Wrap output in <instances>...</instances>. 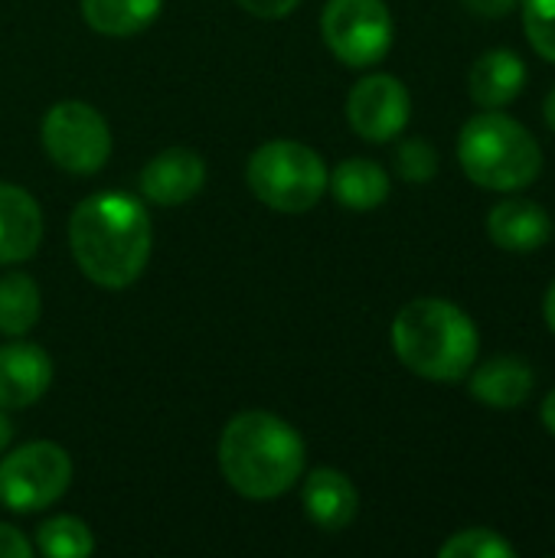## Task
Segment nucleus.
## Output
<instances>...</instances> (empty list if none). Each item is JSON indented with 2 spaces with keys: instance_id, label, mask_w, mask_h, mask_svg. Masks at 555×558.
<instances>
[{
  "instance_id": "obj_1",
  "label": "nucleus",
  "mask_w": 555,
  "mask_h": 558,
  "mask_svg": "<svg viewBox=\"0 0 555 558\" xmlns=\"http://www.w3.org/2000/svg\"><path fill=\"white\" fill-rule=\"evenodd\" d=\"M154 245V226L141 199L105 190L85 196L69 219V248L82 275L108 291L134 284Z\"/></svg>"
},
{
  "instance_id": "obj_2",
  "label": "nucleus",
  "mask_w": 555,
  "mask_h": 558,
  "mask_svg": "<svg viewBox=\"0 0 555 558\" xmlns=\"http://www.w3.org/2000/svg\"><path fill=\"white\" fill-rule=\"evenodd\" d=\"M301 435L272 412L229 418L219 438V468L229 487L249 500H275L304 474Z\"/></svg>"
},
{
  "instance_id": "obj_3",
  "label": "nucleus",
  "mask_w": 555,
  "mask_h": 558,
  "mask_svg": "<svg viewBox=\"0 0 555 558\" xmlns=\"http://www.w3.org/2000/svg\"><path fill=\"white\" fill-rule=\"evenodd\" d=\"M399 363L429 383H461L481 353L474 320L445 298H415L393 320Z\"/></svg>"
},
{
  "instance_id": "obj_4",
  "label": "nucleus",
  "mask_w": 555,
  "mask_h": 558,
  "mask_svg": "<svg viewBox=\"0 0 555 558\" xmlns=\"http://www.w3.org/2000/svg\"><path fill=\"white\" fill-rule=\"evenodd\" d=\"M458 163L471 183L494 193H517L540 180L543 147L517 118L484 108L458 134Z\"/></svg>"
},
{
  "instance_id": "obj_5",
  "label": "nucleus",
  "mask_w": 555,
  "mask_h": 558,
  "mask_svg": "<svg viewBox=\"0 0 555 558\" xmlns=\"http://www.w3.org/2000/svg\"><path fill=\"white\" fill-rule=\"evenodd\" d=\"M327 163L314 147L285 137L255 147L245 167L252 196L268 209L288 216L314 209L327 193Z\"/></svg>"
},
{
  "instance_id": "obj_6",
  "label": "nucleus",
  "mask_w": 555,
  "mask_h": 558,
  "mask_svg": "<svg viewBox=\"0 0 555 558\" xmlns=\"http://www.w3.org/2000/svg\"><path fill=\"white\" fill-rule=\"evenodd\" d=\"M72 484V458L56 441H29L0 461V504L13 513H39Z\"/></svg>"
},
{
  "instance_id": "obj_7",
  "label": "nucleus",
  "mask_w": 555,
  "mask_h": 558,
  "mask_svg": "<svg viewBox=\"0 0 555 558\" xmlns=\"http://www.w3.org/2000/svg\"><path fill=\"white\" fill-rule=\"evenodd\" d=\"M43 147L65 173L92 177L111 157V128L98 108L85 101H59L43 118Z\"/></svg>"
},
{
  "instance_id": "obj_8",
  "label": "nucleus",
  "mask_w": 555,
  "mask_h": 558,
  "mask_svg": "<svg viewBox=\"0 0 555 558\" xmlns=\"http://www.w3.org/2000/svg\"><path fill=\"white\" fill-rule=\"evenodd\" d=\"M327 49L350 69H366L393 49V13L383 0H327L321 13Z\"/></svg>"
},
{
  "instance_id": "obj_9",
  "label": "nucleus",
  "mask_w": 555,
  "mask_h": 558,
  "mask_svg": "<svg viewBox=\"0 0 555 558\" xmlns=\"http://www.w3.org/2000/svg\"><path fill=\"white\" fill-rule=\"evenodd\" d=\"M409 118H412L409 88L402 85V78L389 72H373L360 78L347 95V121L370 144L396 141L406 131Z\"/></svg>"
},
{
  "instance_id": "obj_10",
  "label": "nucleus",
  "mask_w": 555,
  "mask_h": 558,
  "mask_svg": "<svg viewBox=\"0 0 555 558\" xmlns=\"http://www.w3.org/2000/svg\"><path fill=\"white\" fill-rule=\"evenodd\" d=\"M206 186V160L190 147H167L141 170V193L154 206H183Z\"/></svg>"
},
{
  "instance_id": "obj_11",
  "label": "nucleus",
  "mask_w": 555,
  "mask_h": 558,
  "mask_svg": "<svg viewBox=\"0 0 555 558\" xmlns=\"http://www.w3.org/2000/svg\"><path fill=\"white\" fill-rule=\"evenodd\" d=\"M52 386V360L43 347L20 337L0 347V409H26Z\"/></svg>"
},
{
  "instance_id": "obj_12",
  "label": "nucleus",
  "mask_w": 555,
  "mask_h": 558,
  "mask_svg": "<svg viewBox=\"0 0 555 558\" xmlns=\"http://www.w3.org/2000/svg\"><path fill=\"white\" fill-rule=\"evenodd\" d=\"M487 235L500 252L527 255L550 242L553 219L540 203L527 196H507L487 213Z\"/></svg>"
},
{
  "instance_id": "obj_13",
  "label": "nucleus",
  "mask_w": 555,
  "mask_h": 558,
  "mask_svg": "<svg viewBox=\"0 0 555 558\" xmlns=\"http://www.w3.org/2000/svg\"><path fill=\"white\" fill-rule=\"evenodd\" d=\"M43 242V209L16 183L0 180V265H20Z\"/></svg>"
},
{
  "instance_id": "obj_14",
  "label": "nucleus",
  "mask_w": 555,
  "mask_h": 558,
  "mask_svg": "<svg viewBox=\"0 0 555 558\" xmlns=\"http://www.w3.org/2000/svg\"><path fill=\"white\" fill-rule=\"evenodd\" d=\"M304 513L314 526H321L324 533H340L357 520L360 510V494L353 487V481L343 471L334 468H317L307 474L304 490Z\"/></svg>"
},
{
  "instance_id": "obj_15",
  "label": "nucleus",
  "mask_w": 555,
  "mask_h": 558,
  "mask_svg": "<svg viewBox=\"0 0 555 558\" xmlns=\"http://www.w3.org/2000/svg\"><path fill=\"white\" fill-rule=\"evenodd\" d=\"M468 376H471V396L481 405L500 412L520 409L533 396V383H536L530 363H523L520 356H494L478 369H471Z\"/></svg>"
},
{
  "instance_id": "obj_16",
  "label": "nucleus",
  "mask_w": 555,
  "mask_h": 558,
  "mask_svg": "<svg viewBox=\"0 0 555 558\" xmlns=\"http://www.w3.org/2000/svg\"><path fill=\"white\" fill-rule=\"evenodd\" d=\"M471 98L481 108H504L517 101L527 88V65L514 49H491L484 52L468 75Z\"/></svg>"
},
{
  "instance_id": "obj_17",
  "label": "nucleus",
  "mask_w": 555,
  "mask_h": 558,
  "mask_svg": "<svg viewBox=\"0 0 555 558\" xmlns=\"http://www.w3.org/2000/svg\"><path fill=\"white\" fill-rule=\"evenodd\" d=\"M327 186L334 199L353 213H370L389 199V173L366 157H350L337 163L334 173L327 177Z\"/></svg>"
},
{
  "instance_id": "obj_18",
  "label": "nucleus",
  "mask_w": 555,
  "mask_h": 558,
  "mask_svg": "<svg viewBox=\"0 0 555 558\" xmlns=\"http://www.w3.org/2000/svg\"><path fill=\"white\" fill-rule=\"evenodd\" d=\"M160 7L164 0H82V16L95 33L124 39L147 29Z\"/></svg>"
},
{
  "instance_id": "obj_19",
  "label": "nucleus",
  "mask_w": 555,
  "mask_h": 558,
  "mask_svg": "<svg viewBox=\"0 0 555 558\" xmlns=\"http://www.w3.org/2000/svg\"><path fill=\"white\" fill-rule=\"evenodd\" d=\"M43 311L39 284L23 271L0 275V337H26Z\"/></svg>"
},
{
  "instance_id": "obj_20",
  "label": "nucleus",
  "mask_w": 555,
  "mask_h": 558,
  "mask_svg": "<svg viewBox=\"0 0 555 558\" xmlns=\"http://www.w3.org/2000/svg\"><path fill=\"white\" fill-rule=\"evenodd\" d=\"M36 549L46 558H88L95 536L79 517H52L36 530Z\"/></svg>"
},
{
  "instance_id": "obj_21",
  "label": "nucleus",
  "mask_w": 555,
  "mask_h": 558,
  "mask_svg": "<svg viewBox=\"0 0 555 558\" xmlns=\"http://www.w3.org/2000/svg\"><path fill=\"white\" fill-rule=\"evenodd\" d=\"M442 558H517L514 543H507L497 530H484V526H474V530H461L455 533L442 549Z\"/></svg>"
},
{
  "instance_id": "obj_22",
  "label": "nucleus",
  "mask_w": 555,
  "mask_h": 558,
  "mask_svg": "<svg viewBox=\"0 0 555 558\" xmlns=\"http://www.w3.org/2000/svg\"><path fill=\"white\" fill-rule=\"evenodd\" d=\"M523 29L536 56L555 65V0H520Z\"/></svg>"
},
{
  "instance_id": "obj_23",
  "label": "nucleus",
  "mask_w": 555,
  "mask_h": 558,
  "mask_svg": "<svg viewBox=\"0 0 555 558\" xmlns=\"http://www.w3.org/2000/svg\"><path fill=\"white\" fill-rule=\"evenodd\" d=\"M396 173L409 183H429L438 173V150L425 137H409L396 147Z\"/></svg>"
},
{
  "instance_id": "obj_24",
  "label": "nucleus",
  "mask_w": 555,
  "mask_h": 558,
  "mask_svg": "<svg viewBox=\"0 0 555 558\" xmlns=\"http://www.w3.org/2000/svg\"><path fill=\"white\" fill-rule=\"evenodd\" d=\"M245 13L258 16V20H281L291 10H298L301 0H236Z\"/></svg>"
},
{
  "instance_id": "obj_25",
  "label": "nucleus",
  "mask_w": 555,
  "mask_h": 558,
  "mask_svg": "<svg viewBox=\"0 0 555 558\" xmlns=\"http://www.w3.org/2000/svg\"><path fill=\"white\" fill-rule=\"evenodd\" d=\"M33 556V543L16 530L0 523V558H29Z\"/></svg>"
},
{
  "instance_id": "obj_26",
  "label": "nucleus",
  "mask_w": 555,
  "mask_h": 558,
  "mask_svg": "<svg viewBox=\"0 0 555 558\" xmlns=\"http://www.w3.org/2000/svg\"><path fill=\"white\" fill-rule=\"evenodd\" d=\"M520 0H464V7L474 13V16H484V20H504Z\"/></svg>"
},
{
  "instance_id": "obj_27",
  "label": "nucleus",
  "mask_w": 555,
  "mask_h": 558,
  "mask_svg": "<svg viewBox=\"0 0 555 558\" xmlns=\"http://www.w3.org/2000/svg\"><path fill=\"white\" fill-rule=\"evenodd\" d=\"M540 418H543V425H546V432L555 438V389L543 399V412H540Z\"/></svg>"
},
{
  "instance_id": "obj_28",
  "label": "nucleus",
  "mask_w": 555,
  "mask_h": 558,
  "mask_svg": "<svg viewBox=\"0 0 555 558\" xmlns=\"http://www.w3.org/2000/svg\"><path fill=\"white\" fill-rule=\"evenodd\" d=\"M543 314H546V324H550V330L555 333V281L550 284V291H546V301H543Z\"/></svg>"
},
{
  "instance_id": "obj_29",
  "label": "nucleus",
  "mask_w": 555,
  "mask_h": 558,
  "mask_svg": "<svg viewBox=\"0 0 555 558\" xmlns=\"http://www.w3.org/2000/svg\"><path fill=\"white\" fill-rule=\"evenodd\" d=\"M10 438H13V425H10V418L3 415V409H0V454L7 451Z\"/></svg>"
},
{
  "instance_id": "obj_30",
  "label": "nucleus",
  "mask_w": 555,
  "mask_h": 558,
  "mask_svg": "<svg viewBox=\"0 0 555 558\" xmlns=\"http://www.w3.org/2000/svg\"><path fill=\"white\" fill-rule=\"evenodd\" d=\"M543 114H546V124L555 131V85L550 88V95H546V105H543Z\"/></svg>"
}]
</instances>
